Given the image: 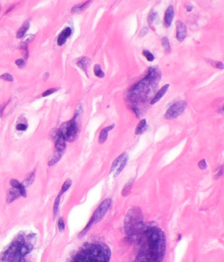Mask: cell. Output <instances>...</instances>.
<instances>
[{"label": "cell", "mask_w": 224, "mask_h": 262, "mask_svg": "<svg viewBox=\"0 0 224 262\" xmlns=\"http://www.w3.org/2000/svg\"><path fill=\"white\" fill-rule=\"evenodd\" d=\"M137 256L134 262H163L166 252L165 233L155 225H145L137 240Z\"/></svg>", "instance_id": "obj_1"}, {"label": "cell", "mask_w": 224, "mask_h": 262, "mask_svg": "<svg viewBox=\"0 0 224 262\" xmlns=\"http://www.w3.org/2000/svg\"><path fill=\"white\" fill-rule=\"evenodd\" d=\"M110 258L111 251L106 244L90 243L82 246L69 262H109Z\"/></svg>", "instance_id": "obj_2"}, {"label": "cell", "mask_w": 224, "mask_h": 262, "mask_svg": "<svg viewBox=\"0 0 224 262\" xmlns=\"http://www.w3.org/2000/svg\"><path fill=\"white\" fill-rule=\"evenodd\" d=\"M145 228L141 210L132 208L128 211L124 221V229L131 240H136Z\"/></svg>", "instance_id": "obj_3"}, {"label": "cell", "mask_w": 224, "mask_h": 262, "mask_svg": "<svg viewBox=\"0 0 224 262\" xmlns=\"http://www.w3.org/2000/svg\"><path fill=\"white\" fill-rule=\"evenodd\" d=\"M78 113H76L74 117L70 120L64 122L59 128L60 134L63 136L67 142L75 141L79 135V126L76 121Z\"/></svg>", "instance_id": "obj_4"}, {"label": "cell", "mask_w": 224, "mask_h": 262, "mask_svg": "<svg viewBox=\"0 0 224 262\" xmlns=\"http://www.w3.org/2000/svg\"><path fill=\"white\" fill-rule=\"evenodd\" d=\"M111 205H112L111 199L106 198L104 199V201L99 205L98 208L95 210V211L93 213L92 217L90 219L89 222H88V224H87L85 229L82 231L79 236L81 235V237H83V235H84L87 232L88 229L90 228V227L93 224H96L100 222L104 217V216L106 215V214L108 211V210L109 207H110Z\"/></svg>", "instance_id": "obj_5"}, {"label": "cell", "mask_w": 224, "mask_h": 262, "mask_svg": "<svg viewBox=\"0 0 224 262\" xmlns=\"http://www.w3.org/2000/svg\"><path fill=\"white\" fill-rule=\"evenodd\" d=\"M187 105V102L184 100H180L174 103L165 112V118L166 120H173L176 119L185 111Z\"/></svg>", "instance_id": "obj_6"}, {"label": "cell", "mask_w": 224, "mask_h": 262, "mask_svg": "<svg viewBox=\"0 0 224 262\" xmlns=\"http://www.w3.org/2000/svg\"><path fill=\"white\" fill-rule=\"evenodd\" d=\"M176 37L179 42H182L185 39L187 36V27L185 24L181 21L178 20L176 23Z\"/></svg>", "instance_id": "obj_7"}, {"label": "cell", "mask_w": 224, "mask_h": 262, "mask_svg": "<svg viewBox=\"0 0 224 262\" xmlns=\"http://www.w3.org/2000/svg\"><path fill=\"white\" fill-rule=\"evenodd\" d=\"M174 17V9L173 6H169L165 13L164 25L166 28H169L173 21Z\"/></svg>", "instance_id": "obj_8"}, {"label": "cell", "mask_w": 224, "mask_h": 262, "mask_svg": "<svg viewBox=\"0 0 224 262\" xmlns=\"http://www.w3.org/2000/svg\"><path fill=\"white\" fill-rule=\"evenodd\" d=\"M169 87H170L169 84H166L163 86L161 87V88L158 90L157 93H156L155 96L153 97V99L151 100V103H150L151 105H154L156 104V103L159 101L164 96V95L166 93V92L168 91Z\"/></svg>", "instance_id": "obj_9"}, {"label": "cell", "mask_w": 224, "mask_h": 262, "mask_svg": "<svg viewBox=\"0 0 224 262\" xmlns=\"http://www.w3.org/2000/svg\"><path fill=\"white\" fill-rule=\"evenodd\" d=\"M71 29L70 27H67L62 31L57 39V44L59 46H62L65 44L67 39L71 34Z\"/></svg>", "instance_id": "obj_10"}, {"label": "cell", "mask_w": 224, "mask_h": 262, "mask_svg": "<svg viewBox=\"0 0 224 262\" xmlns=\"http://www.w3.org/2000/svg\"><path fill=\"white\" fill-rule=\"evenodd\" d=\"M114 127H115V124H112V125L104 127L103 129L100 131V134H99L98 141V143L100 144H103L105 143L108 139L109 132L111 130H112Z\"/></svg>", "instance_id": "obj_11"}, {"label": "cell", "mask_w": 224, "mask_h": 262, "mask_svg": "<svg viewBox=\"0 0 224 262\" xmlns=\"http://www.w3.org/2000/svg\"><path fill=\"white\" fill-rule=\"evenodd\" d=\"M91 62H92L91 60L89 58L85 56V57H83L81 59H80L77 61V65L80 69H81L83 71L85 72L86 75H88V68H89Z\"/></svg>", "instance_id": "obj_12"}, {"label": "cell", "mask_w": 224, "mask_h": 262, "mask_svg": "<svg viewBox=\"0 0 224 262\" xmlns=\"http://www.w3.org/2000/svg\"><path fill=\"white\" fill-rule=\"evenodd\" d=\"M20 196H20V193L18 190L17 188H12L11 189H10L7 192L6 197L7 202L8 203H11L14 200L17 199Z\"/></svg>", "instance_id": "obj_13"}, {"label": "cell", "mask_w": 224, "mask_h": 262, "mask_svg": "<svg viewBox=\"0 0 224 262\" xmlns=\"http://www.w3.org/2000/svg\"><path fill=\"white\" fill-rule=\"evenodd\" d=\"M10 184H11L12 188L18 190L20 193V196L22 197H26V188L22 183L19 182L16 179H11V181H10Z\"/></svg>", "instance_id": "obj_14"}, {"label": "cell", "mask_w": 224, "mask_h": 262, "mask_svg": "<svg viewBox=\"0 0 224 262\" xmlns=\"http://www.w3.org/2000/svg\"><path fill=\"white\" fill-rule=\"evenodd\" d=\"M147 129V121L146 119H142L139 122L137 126L135 129V134L136 135H141Z\"/></svg>", "instance_id": "obj_15"}, {"label": "cell", "mask_w": 224, "mask_h": 262, "mask_svg": "<svg viewBox=\"0 0 224 262\" xmlns=\"http://www.w3.org/2000/svg\"><path fill=\"white\" fill-rule=\"evenodd\" d=\"M134 178H131L124 186L121 192V195L123 197H127L130 194H131V190L134 184Z\"/></svg>", "instance_id": "obj_16"}, {"label": "cell", "mask_w": 224, "mask_h": 262, "mask_svg": "<svg viewBox=\"0 0 224 262\" xmlns=\"http://www.w3.org/2000/svg\"><path fill=\"white\" fill-rule=\"evenodd\" d=\"M91 1H88V2L83 3L75 5V6H74L71 8V11L72 13H77L82 12L88 7V6H89V5L91 4Z\"/></svg>", "instance_id": "obj_17"}, {"label": "cell", "mask_w": 224, "mask_h": 262, "mask_svg": "<svg viewBox=\"0 0 224 262\" xmlns=\"http://www.w3.org/2000/svg\"><path fill=\"white\" fill-rule=\"evenodd\" d=\"M128 160V156L127 153H124V155L122 159L120 164H119V166H118V167L116 169V173H115V174H114V177H117L119 175V174L121 173V172L124 169V167L126 166Z\"/></svg>", "instance_id": "obj_18"}, {"label": "cell", "mask_w": 224, "mask_h": 262, "mask_svg": "<svg viewBox=\"0 0 224 262\" xmlns=\"http://www.w3.org/2000/svg\"><path fill=\"white\" fill-rule=\"evenodd\" d=\"M29 27H30V22L28 20H26V21L24 22V23L22 24V26L20 27L19 29L17 31V37L18 39L22 38L26 33V32H27V30L29 29Z\"/></svg>", "instance_id": "obj_19"}, {"label": "cell", "mask_w": 224, "mask_h": 262, "mask_svg": "<svg viewBox=\"0 0 224 262\" xmlns=\"http://www.w3.org/2000/svg\"><path fill=\"white\" fill-rule=\"evenodd\" d=\"M62 155H63V154L62 153H60V152H59L55 151L53 156H52V157L49 159V162H48V165L49 166H54L55 164H56L60 160Z\"/></svg>", "instance_id": "obj_20"}, {"label": "cell", "mask_w": 224, "mask_h": 262, "mask_svg": "<svg viewBox=\"0 0 224 262\" xmlns=\"http://www.w3.org/2000/svg\"><path fill=\"white\" fill-rule=\"evenodd\" d=\"M35 174L34 172L30 173L28 174V175L27 176V177L25 178V180L22 183L26 188L28 186H30V185L32 184V183L34 182V180H35Z\"/></svg>", "instance_id": "obj_21"}, {"label": "cell", "mask_w": 224, "mask_h": 262, "mask_svg": "<svg viewBox=\"0 0 224 262\" xmlns=\"http://www.w3.org/2000/svg\"><path fill=\"white\" fill-rule=\"evenodd\" d=\"M71 185H72L71 180L67 179L66 181L64 182V184H62V188L60 189V191L59 195H60V196H62V195H63L64 193H66L67 190H68L70 188L71 186Z\"/></svg>", "instance_id": "obj_22"}, {"label": "cell", "mask_w": 224, "mask_h": 262, "mask_svg": "<svg viewBox=\"0 0 224 262\" xmlns=\"http://www.w3.org/2000/svg\"><path fill=\"white\" fill-rule=\"evenodd\" d=\"M61 197L62 196H60V195H58V196L56 197V198L55 200L54 205H53V215H54V218L55 219L56 218L57 215H58V214H59Z\"/></svg>", "instance_id": "obj_23"}, {"label": "cell", "mask_w": 224, "mask_h": 262, "mask_svg": "<svg viewBox=\"0 0 224 262\" xmlns=\"http://www.w3.org/2000/svg\"><path fill=\"white\" fill-rule=\"evenodd\" d=\"M94 73L95 75L98 78L102 79L105 76V73L102 70L101 65L100 64H95L94 66Z\"/></svg>", "instance_id": "obj_24"}, {"label": "cell", "mask_w": 224, "mask_h": 262, "mask_svg": "<svg viewBox=\"0 0 224 262\" xmlns=\"http://www.w3.org/2000/svg\"><path fill=\"white\" fill-rule=\"evenodd\" d=\"M161 45H162L166 53H170L171 52V47L168 37H164L162 38V39H161Z\"/></svg>", "instance_id": "obj_25"}, {"label": "cell", "mask_w": 224, "mask_h": 262, "mask_svg": "<svg viewBox=\"0 0 224 262\" xmlns=\"http://www.w3.org/2000/svg\"><path fill=\"white\" fill-rule=\"evenodd\" d=\"M124 153L122 154H121L120 156H119L118 157H117L116 158V160L113 162V163L112 164L111 168H110V173H112V172H113L115 170H116L117 168L119 166V164H120V163H121V162L122 160V159H123V156H124Z\"/></svg>", "instance_id": "obj_26"}, {"label": "cell", "mask_w": 224, "mask_h": 262, "mask_svg": "<svg viewBox=\"0 0 224 262\" xmlns=\"http://www.w3.org/2000/svg\"><path fill=\"white\" fill-rule=\"evenodd\" d=\"M208 62L217 69H224V64L223 62H222V61H214L212 60H208Z\"/></svg>", "instance_id": "obj_27"}, {"label": "cell", "mask_w": 224, "mask_h": 262, "mask_svg": "<svg viewBox=\"0 0 224 262\" xmlns=\"http://www.w3.org/2000/svg\"><path fill=\"white\" fill-rule=\"evenodd\" d=\"M143 56H145V58L148 61H153L155 60V56L153 54L148 50H144L142 52Z\"/></svg>", "instance_id": "obj_28"}, {"label": "cell", "mask_w": 224, "mask_h": 262, "mask_svg": "<svg viewBox=\"0 0 224 262\" xmlns=\"http://www.w3.org/2000/svg\"><path fill=\"white\" fill-rule=\"evenodd\" d=\"M223 174H224V167L223 166H220L217 169L214 177L216 179H219L223 175Z\"/></svg>", "instance_id": "obj_29"}, {"label": "cell", "mask_w": 224, "mask_h": 262, "mask_svg": "<svg viewBox=\"0 0 224 262\" xmlns=\"http://www.w3.org/2000/svg\"><path fill=\"white\" fill-rule=\"evenodd\" d=\"M20 49L23 50L24 56L26 59H27L28 57V43L26 42H22L20 45Z\"/></svg>", "instance_id": "obj_30"}, {"label": "cell", "mask_w": 224, "mask_h": 262, "mask_svg": "<svg viewBox=\"0 0 224 262\" xmlns=\"http://www.w3.org/2000/svg\"><path fill=\"white\" fill-rule=\"evenodd\" d=\"M58 228L60 232H64L65 229V223L62 218H60L58 221Z\"/></svg>", "instance_id": "obj_31"}, {"label": "cell", "mask_w": 224, "mask_h": 262, "mask_svg": "<svg viewBox=\"0 0 224 262\" xmlns=\"http://www.w3.org/2000/svg\"><path fill=\"white\" fill-rule=\"evenodd\" d=\"M0 79H2L4 80H7L9 82H13V76L9 74V73H4L2 75L0 76Z\"/></svg>", "instance_id": "obj_32"}, {"label": "cell", "mask_w": 224, "mask_h": 262, "mask_svg": "<svg viewBox=\"0 0 224 262\" xmlns=\"http://www.w3.org/2000/svg\"><path fill=\"white\" fill-rule=\"evenodd\" d=\"M157 13H151L149 15L148 18V24L149 25H152L154 22L156 18H157Z\"/></svg>", "instance_id": "obj_33"}, {"label": "cell", "mask_w": 224, "mask_h": 262, "mask_svg": "<svg viewBox=\"0 0 224 262\" xmlns=\"http://www.w3.org/2000/svg\"><path fill=\"white\" fill-rule=\"evenodd\" d=\"M198 167H199V168L200 169H201V170H205V169L208 167V165H207L206 160H205V159H202V160H200L199 162V163H198Z\"/></svg>", "instance_id": "obj_34"}, {"label": "cell", "mask_w": 224, "mask_h": 262, "mask_svg": "<svg viewBox=\"0 0 224 262\" xmlns=\"http://www.w3.org/2000/svg\"><path fill=\"white\" fill-rule=\"evenodd\" d=\"M58 90H59V88H50V89H48V90H47L46 91H45V92H43V93L42 94V96H43V97H47V96H49L51 95L52 94L55 93V92L58 91Z\"/></svg>", "instance_id": "obj_35"}, {"label": "cell", "mask_w": 224, "mask_h": 262, "mask_svg": "<svg viewBox=\"0 0 224 262\" xmlns=\"http://www.w3.org/2000/svg\"><path fill=\"white\" fill-rule=\"evenodd\" d=\"M27 128H28V126L26 124H24V123L18 124L16 126V129L18 131H25L27 130Z\"/></svg>", "instance_id": "obj_36"}, {"label": "cell", "mask_w": 224, "mask_h": 262, "mask_svg": "<svg viewBox=\"0 0 224 262\" xmlns=\"http://www.w3.org/2000/svg\"><path fill=\"white\" fill-rule=\"evenodd\" d=\"M148 33H149V28L148 27H144L141 30H140V32L139 35H138V37H144V36L145 35H147Z\"/></svg>", "instance_id": "obj_37"}, {"label": "cell", "mask_w": 224, "mask_h": 262, "mask_svg": "<svg viewBox=\"0 0 224 262\" xmlns=\"http://www.w3.org/2000/svg\"><path fill=\"white\" fill-rule=\"evenodd\" d=\"M15 64H16V65L18 67V68H22L25 66V61L22 58H19L15 61Z\"/></svg>", "instance_id": "obj_38"}, {"label": "cell", "mask_w": 224, "mask_h": 262, "mask_svg": "<svg viewBox=\"0 0 224 262\" xmlns=\"http://www.w3.org/2000/svg\"><path fill=\"white\" fill-rule=\"evenodd\" d=\"M185 7L187 12H191L193 10V5L191 4L190 3H187L185 5Z\"/></svg>", "instance_id": "obj_39"}, {"label": "cell", "mask_w": 224, "mask_h": 262, "mask_svg": "<svg viewBox=\"0 0 224 262\" xmlns=\"http://www.w3.org/2000/svg\"><path fill=\"white\" fill-rule=\"evenodd\" d=\"M218 112H219V113H220V114L224 115V105H223L222 107L220 108V109H219Z\"/></svg>", "instance_id": "obj_40"}, {"label": "cell", "mask_w": 224, "mask_h": 262, "mask_svg": "<svg viewBox=\"0 0 224 262\" xmlns=\"http://www.w3.org/2000/svg\"><path fill=\"white\" fill-rule=\"evenodd\" d=\"M13 8H14V6H11V7H9V9H8L7 10V11H6V13H5V14H7L8 13H9V12H11V11H12V9H13Z\"/></svg>", "instance_id": "obj_41"}]
</instances>
